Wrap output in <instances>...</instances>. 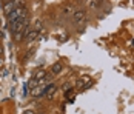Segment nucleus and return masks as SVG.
<instances>
[{
	"mask_svg": "<svg viewBox=\"0 0 134 114\" xmlns=\"http://www.w3.org/2000/svg\"><path fill=\"white\" fill-rule=\"evenodd\" d=\"M11 32L15 34V32H19V31H22V29H25L28 26V17H23V19H19V20H15L14 23H11Z\"/></svg>",
	"mask_w": 134,
	"mask_h": 114,
	"instance_id": "2",
	"label": "nucleus"
},
{
	"mask_svg": "<svg viewBox=\"0 0 134 114\" xmlns=\"http://www.w3.org/2000/svg\"><path fill=\"white\" fill-rule=\"evenodd\" d=\"M29 26H26L25 29H22V31H19V32H15L14 34V39H15V42H20V40H23V39H26V34H28V29Z\"/></svg>",
	"mask_w": 134,
	"mask_h": 114,
	"instance_id": "4",
	"label": "nucleus"
},
{
	"mask_svg": "<svg viewBox=\"0 0 134 114\" xmlns=\"http://www.w3.org/2000/svg\"><path fill=\"white\" fill-rule=\"evenodd\" d=\"M23 17H28V9L22 5V6H17V8H14V11L8 14V22H9V25L14 23L15 20H19V19H23Z\"/></svg>",
	"mask_w": 134,
	"mask_h": 114,
	"instance_id": "1",
	"label": "nucleus"
},
{
	"mask_svg": "<svg viewBox=\"0 0 134 114\" xmlns=\"http://www.w3.org/2000/svg\"><path fill=\"white\" fill-rule=\"evenodd\" d=\"M39 114H45V113H39Z\"/></svg>",
	"mask_w": 134,
	"mask_h": 114,
	"instance_id": "12",
	"label": "nucleus"
},
{
	"mask_svg": "<svg viewBox=\"0 0 134 114\" xmlns=\"http://www.w3.org/2000/svg\"><path fill=\"white\" fill-rule=\"evenodd\" d=\"M0 66H2V60H0Z\"/></svg>",
	"mask_w": 134,
	"mask_h": 114,
	"instance_id": "11",
	"label": "nucleus"
},
{
	"mask_svg": "<svg viewBox=\"0 0 134 114\" xmlns=\"http://www.w3.org/2000/svg\"><path fill=\"white\" fill-rule=\"evenodd\" d=\"M3 37V31H2V29H0V39Z\"/></svg>",
	"mask_w": 134,
	"mask_h": 114,
	"instance_id": "9",
	"label": "nucleus"
},
{
	"mask_svg": "<svg viewBox=\"0 0 134 114\" xmlns=\"http://www.w3.org/2000/svg\"><path fill=\"white\" fill-rule=\"evenodd\" d=\"M0 25H2V20H0Z\"/></svg>",
	"mask_w": 134,
	"mask_h": 114,
	"instance_id": "13",
	"label": "nucleus"
},
{
	"mask_svg": "<svg viewBox=\"0 0 134 114\" xmlns=\"http://www.w3.org/2000/svg\"><path fill=\"white\" fill-rule=\"evenodd\" d=\"M62 68H63V65L60 63V62H57V63H54V65H53L51 71H53V74H59V73L62 71Z\"/></svg>",
	"mask_w": 134,
	"mask_h": 114,
	"instance_id": "7",
	"label": "nucleus"
},
{
	"mask_svg": "<svg viewBox=\"0 0 134 114\" xmlns=\"http://www.w3.org/2000/svg\"><path fill=\"white\" fill-rule=\"evenodd\" d=\"M0 52H2V48H0Z\"/></svg>",
	"mask_w": 134,
	"mask_h": 114,
	"instance_id": "14",
	"label": "nucleus"
},
{
	"mask_svg": "<svg viewBox=\"0 0 134 114\" xmlns=\"http://www.w3.org/2000/svg\"><path fill=\"white\" fill-rule=\"evenodd\" d=\"M85 17H86V11L80 9V11H76V13H74V15H72V20H74V23H80Z\"/></svg>",
	"mask_w": 134,
	"mask_h": 114,
	"instance_id": "3",
	"label": "nucleus"
},
{
	"mask_svg": "<svg viewBox=\"0 0 134 114\" xmlns=\"http://www.w3.org/2000/svg\"><path fill=\"white\" fill-rule=\"evenodd\" d=\"M37 37H39V31H37V29H31V31H28V34H26V40L28 42H32V40H36Z\"/></svg>",
	"mask_w": 134,
	"mask_h": 114,
	"instance_id": "5",
	"label": "nucleus"
},
{
	"mask_svg": "<svg viewBox=\"0 0 134 114\" xmlns=\"http://www.w3.org/2000/svg\"><path fill=\"white\" fill-rule=\"evenodd\" d=\"M13 2L15 6H22V3H23V0H13Z\"/></svg>",
	"mask_w": 134,
	"mask_h": 114,
	"instance_id": "8",
	"label": "nucleus"
},
{
	"mask_svg": "<svg viewBox=\"0 0 134 114\" xmlns=\"http://www.w3.org/2000/svg\"><path fill=\"white\" fill-rule=\"evenodd\" d=\"M25 114H34V113H32V111H26Z\"/></svg>",
	"mask_w": 134,
	"mask_h": 114,
	"instance_id": "10",
	"label": "nucleus"
},
{
	"mask_svg": "<svg viewBox=\"0 0 134 114\" xmlns=\"http://www.w3.org/2000/svg\"><path fill=\"white\" fill-rule=\"evenodd\" d=\"M14 8H17V6L14 5V2H6L3 9H5V13H6V15H8V14L11 13V11H14Z\"/></svg>",
	"mask_w": 134,
	"mask_h": 114,
	"instance_id": "6",
	"label": "nucleus"
}]
</instances>
